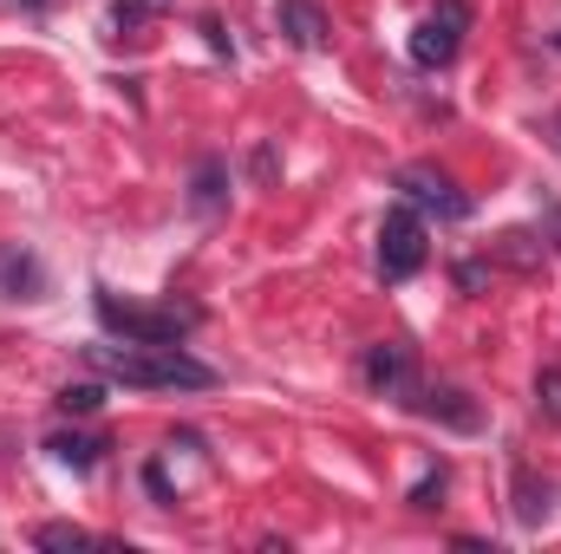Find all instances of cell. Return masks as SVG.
Returning a JSON list of instances; mask_svg holds the SVG:
<instances>
[{
  "mask_svg": "<svg viewBox=\"0 0 561 554\" xmlns=\"http://www.w3.org/2000/svg\"><path fill=\"white\" fill-rule=\"evenodd\" d=\"M105 379L131 385V392H209L216 372L203 359H190L183 346H157V339H125V346H92L85 353Z\"/></svg>",
  "mask_w": 561,
  "mask_h": 554,
  "instance_id": "1",
  "label": "cell"
},
{
  "mask_svg": "<svg viewBox=\"0 0 561 554\" xmlns=\"http://www.w3.org/2000/svg\"><path fill=\"white\" fill-rule=\"evenodd\" d=\"M92 307H99V326H105V333L157 339V346H183V333L203 326V307H176V300H170V307H131V300H118L112 287H99Z\"/></svg>",
  "mask_w": 561,
  "mask_h": 554,
  "instance_id": "2",
  "label": "cell"
},
{
  "mask_svg": "<svg viewBox=\"0 0 561 554\" xmlns=\"http://www.w3.org/2000/svg\"><path fill=\"white\" fill-rule=\"evenodd\" d=\"M463 33H470V7L463 0H437L419 26H412V66H424V72L450 66L457 46H463Z\"/></svg>",
  "mask_w": 561,
  "mask_h": 554,
  "instance_id": "3",
  "label": "cell"
},
{
  "mask_svg": "<svg viewBox=\"0 0 561 554\" xmlns=\"http://www.w3.org/2000/svg\"><path fill=\"white\" fill-rule=\"evenodd\" d=\"M431 262V242H424V216L419 209H392L379 222V275L386 280H412Z\"/></svg>",
  "mask_w": 561,
  "mask_h": 554,
  "instance_id": "4",
  "label": "cell"
},
{
  "mask_svg": "<svg viewBox=\"0 0 561 554\" xmlns=\"http://www.w3.org/2000/svg\"><path fill=\"white\" fill-rule=\"evenodd\" d=\"M392 189H399L412 209H431V216H444V222H463V216H470V196H463L437 163H405V170L392 176Z\"/></svg>",
  "mask_w": 561,
  "mask_h": 554,
  "instance_id": "5",
  "label": "cell"
},
{
  "mask_svg": "<svg viewBox=\"0 0 561 554\" xmlns=\"http://www.w3.org/2000/svg\"><path fill=\"white\" fill-rule=\"evenodd\" d=\"M366 385H373L379 399H399V405H412V399H419L412 346H399V339H379V346H366Z\"/></svg>",
  "mask_w": 561,
  "mask_h": 554,
  "instance_id": "6",
  "label": "cell"
},
{
  "mask_svg": "<svg viewBox=\"0 0 561 554\" xmlns=\"http://www.w3.org/2000/svg\"><path fill=\"white\" fill-rule=\"evenodd\" d=\"M275 20L300 53H320V46H327V13H320V0H280Z\"/></svg>",
  "mask_w": 561,
  "mask_h": 554,
  "instance_id": "7",
  "label": "cell"
},
{
  "mask_svg": "<svg viewBox=\"0 0 561 554\" xmlns=\"http://www.w3.org/2000/svg\"><path fill=\"white\" fill-rule=\"evenodd\" d=\"M424 417H444L450 430H477V405L463 399V392H450V385H437V392H424V399H412Z\"/></svg>",
  "mask_w": 561,
  "mask_h": 554,
  "instance_id": "8",
  "label": "cell"
},
{
  "mask_svg": "<svg viewBox=\"0 0 561 554\" xmlns=\"http://www.w3.org/2000/svg\"><path fill=\"white\" fill-rule=\"evenodd\" d=\"M190 209H222V157H203L196 163V189H190Z\"/></svg>",
  "mask_w": 561,
  "mask_h": 554,
  "instance_id": "9",
  "label": "cell"
},
{
  "mask_svg": "<svg viewBox=\"0 0 561 554\" xmlns=\"http://www.w3.org/2000/svg\"><path fill=\"white\" fill-rule=\"evenodd\" d=\"M46 450H53V457H59V463H66V470H92V463H99V450H105V443H92V437H72V430H59V437H53V443H46Z\"/></svg>",
  "mask_w": 561,
  "mask_h": 554,
  "instance_id": "10",
  "label": "cell"
},
{
  "mask_svg": "<svg viewBox=\"0 0 561 554\" xmlns=\"http://www.w3.org/2000/svg\"><path fill=\"white\" fill-rule=\"evenodd\" d=\"M99 405H105V385H66L59 392V412L66 417H92Z\"/></svg>",
  "mask_w": 561,
  "mask_h": 554,
  "instance_id": "11",
  "label": "cell"
},
{
  "mask_svg": "<svg viewBox=\"0 0 561 554\" xmlns=\"http://www.w3.org/2000/svg\"><path fill=\"white\" fill-rule=\"evenodd\" d=\"M163 7H170V0H118V7H112V26H118V33H138L144 20L163 13Z\"/></svg>",
  "mask_w": 561,
  "mask_h": 554,
  "instance_id": "12",
  "label": "cell"
},
{
  "mask_svg": "<svg viewBox=\"0 0 561 554\" xmlns=\"http://www.w3.org/2000/svg\"><path fill=\"white\" fill-rule=\"evenodd\" d=\"M536 412H549V424H561V366H542V379H536Z\"/></svg>",
  "mask_w": 561,
  "mask_h": 554,
  "instance_id": "13",
  "label": "cell"
},
{
  "mask_svg": "<svg viewBox=\"0 0 561 554\" xmlns=\"http://www.w3.org/2000/svg\"><path fill=\"white\" fill-rule=\"evenodd\" d=\"M33 542H39V549H92V535H85V529H72V522H46Z\"/></svg>",
  "mask_w": 561,
  "mask_h": 554,
  "instance_id": "14",
  "label": "cell"
},
{
  "mask_svg": "<svg viewBox=\"0 0 561 554\" xmlns=\"http://www.w3.org/2000/svg\"><path fill=\"white\" fill-rule=\"evenodd\" d=\"M549 496H556V489H549V483H542V489H536V483H529V476H523V503H516V516H523V522H542V516H549Z\"/></svg>",
  "mask_w": 561,
  "mask_h": 554,
  "instance_id": "15",
  "label": "cell"
},
{
  "mask_svg": "<svg viewBox=\"0 0 561 554\" xmlns=\"http://www.w3.org/2000/svg\"><path fill=\"white\" fill-rule=\"evenodd\" d=\"M444 483H450V476H444V463H437V470H431L424 483H412V496H405V503H412V509H437V496H444Z\"/></svg>",
  "mask_w": 561,
  "mask_h": 554,
  "instance_id": "16",
  "label": "cell"
},
{
  "mask_svg": "<svg viewBox=\"0 0 561 554\" xmlns=\"http://www.w3.org/2000/svg\"><path fill=\"white\" fill-rule=\"evenodd\" d=\"M255 183H275V143L255 150Z\"/></svg>",
  "mask_w": 561,
  "mask_h": 554,
  "instance_id": "17",
  "label": "cell"
},
{
  "mask_svg": "<svg viewBox=\"0 0 561 554\" xmlns=\"http://www.w3.org/2000/svg\"><path fill=\"white\" fill-rule=\"evenodd\" d=\"M556 53H561V33H556Z\"/></svg>",
  "mask_w": 561,
  "mask_h": 554,
  "instance_id": "18",
  "label": "cell"
}]
</instances>
